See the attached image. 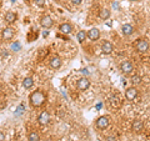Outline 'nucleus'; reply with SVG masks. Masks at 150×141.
Segmentation results:
<instances>
[{
  "mask_svg": "<svg viewBox=\"0 0 150 141\" xmlns=\"http://www.w3.org/2000/svg\"><path fill=\"white\" fill-rule=\"evenodd\" d=\"M62 64H63L62 58H60V56H58V55H55V56H53V58L50 59L49 66H50L51 69H54V70H58L60 66H62Z\"/></svg>",
  "mask_w": 150,
  "mask_h": 141,
  "instance_id": "obj_8",
  "label": "nucleus"
},
{
  "mask_svg": "<svg viewBox=\"0 0 150 141\" xmlns=\"http://www.w3.org/2000/svg\"><path fill=\"white\" fill-rule=\"evenodd\" d=\"M16 14L15 13H13V11H8L5 14V21L8 23V24H13V23H15L16 20Z\"/></svg>",
  "mask_w": 150,
  "mask_h": 141,
  "instance_id": "obj_16",
  "label": "nucleus"
},
{
  "mask_svg": "<svg viewBox=\"0 0 150 141\" xmlns=\"http://www.w3.org/2000/svg\"><path fill=\"white\" fill-rule=\"evenodd\" d=\"M131 129H133V131H135V133H140L143 129H144V124L142 120H134L133 123V126H131Z\"/></svg>",
  "mask_w": 150,
  "mask_h": 141,
  "instance_id": "obj_15",
  "label": "nucleus"
},
{
  "mask_svg": "<svg viewBox=\"0 0 150 141\" xmlns=\"http://www.w3.org/2000/svg\"><path fill=\"white\" fill-rule=\"evenodd\" d=\"M33 85H34V80H33V78H25L23 80V86L25 89H30V87H33Z\"/></svg>",
  "mask_w": 150,
  "mask_h": 141,
  "instance_id": "obj_19",
  "label": "nucleus"
},
{
  "mask_svg": "<svg viewBox=\"0 0 150 141\" xmlns=\"http://www.w3.org/2000/svg\"><path fill=\"white\" fill-rule=\"evenodd\" d=\"M112 8L118 9V8H119V5H118V3H112Z\"/></svg>",
  "mask_w": 150,
  "mask_h": 141,
  "instance_id": "obj_27",
  "label": "nucleus"
},
{
  "mask_svg": "<svg viewBox=\"0 0 150 141\" xmlns=\"http://www.w3.org/2000/svg\"><path fill=\"white\" fill-rule=\"evenodd\" d=\"M86 37H88V32H86L85 30H80V31H78V34H76V39H78L79 43H84Z\"/></svg>",
  "mask_w": 150,
  "mask_h": 141,
  "instance_id": "obj_18",
  "label": "nucleus"
},
{
  "mask_svg": "<svg viewBox=\"0 0 150 141\" xmlns=\"http://www.w3.org/2000/svg\"><path fill=\"white\" fill-rule=\"evenodd\" d=\"M14 35H15V31H14V29L10 26L4 27L3 31H1V37L4 40H11L14 37Z\"/></svg>",
  "mask_w": 150,
  "mask_h": 141,
  "instance_id": "obj_7",
  "label": "nucleus"
},
{
  "mask_svg": "<svg viewBox=\"0 0 150 141\" xmlns=\"http://www.w3.org/2000/svg\"><path fill=\"white\" fill-rule=\"evenodd\" d=\"M101 51H103V54H105V55H110L112 51H114V45H112L110 41H104L101 45Z\"/></svg>",
  "mask_w": 150,
  "mask_h": 141,
  "instance_id": "obj_11",
  "label": "nucleus"
},
{
  "mask_svg": "<svg viewBox=\"0 0 150 141\" xmlns=\"http://www.w3.org/2000/svg\"><path fill=\"white\" fill-rule=\"evenodd\" d=\"M131 82H133L134 85H138V84L142 82V78L138 76V75H135V76L131 78Z\"/></svg>",
  "mask_w": 150,
  "mask_h": 141,
  "instance_id": "obj_21",
  "label": "nucleus"
},
{
  "mask_svg": "<svg viewBox=\"0 0 150 141\" xmlns=\"http://www.w3.org/2000/svg\"><path fill=\"white\" fill-rule=\"evenodd\" d=\"M110 15H111L110 10L109 9H105V8H103L100 10V13H99V18L101 19V20H108V19L110 18Z\"/></svg>",
  "mask_w": 150,
  "mask_h": 141,
  "instance_id": "obj_17",
  "label": "nucleus"
},
{
  "mask_svg": "<svg viewBox=\"0 0 150 141\" xmlns=\"http://www.w3.org/2000/svg\"><path fill=\"white\" fill-rule=\"evenodd\" d=\"M70 3L74 4V5H80L83 3V0H70Z\"/></svg>",
  "mask_w": 150,
  "mask_h": 141,
  "instance_id": "obj_24",
  "label": "nucleus"
},
{
  "mask_svg": "<svg viewBox=\"0 0 150 141\" xmlns=\"http://www.w3.org/2000/svg\"><path fill=\"white\" fill-rule=\"evenodd\" d=\"M89 86H90V80L88 78H80L76 82V87H78V90H80V91L88 90Z\"/></svg>",
  "mask_w": 150,
  "mask_h": 141,
  "instance_id": "obj_3",
  "label": "nucleus"
},
{
  "mask_svg": "<svg viewBox=\"0 0 150 141\" xmlns=\"http://www.w3.org/2000/svg\"><path fill=\"white\" fill-rule=\"evenodd\" d=\"M10 49H11V51H19L20 50V44L19 43H13L10 45Z\"/></svg>",
  "mask_w": 150,
  "mask_h": 141,
  "instance_id": "obj_23",
  "label": "nucleus"
},
{
  "mask_svg": "<svg viewBox=\"0 0 150 141\" xmlns=\"http://www.w3.org/2000/svg\"><path fill=\"white\" fill-rule=\"evenodd\" d=\"M129 1H137V0H129Z\"/></svg>",
  "mask_w": 150,
  "mask_h": 141,
  "instance_id": "obj_28",
  "label": "nucleus"
},
{
  "mask_svg": "<svg viewBox=\"0 0 150 141\" xmlns=\"http://www.w3.org/2000/svg\"><path fill=\"white\" fill-rule=\"evenodd\" d=\"M59 30L63 32V34H71V31H73V26L71 24H69V23H63L62 25L59 26Z\"/></svg>",
  "mask_w": 150,
  "mask_h": 141,
  "instance_id": "obj_13",
  "label": "nucleus"
},
{
  "mask_svg": "<svg viewBox=\"0 0 150 141\" xmlns=\"http://www.w3.org/2000/svg\"><path fill=\"white\" fill-rule=\"evenodd\" d=\"M109 116H100L99 119L96 120V128L99 130H105L108 126H109Z\"/></svg>",
  "mask_w": 150,
  "mask_h": 141,
  "instance_id": "obj_4",
  "label": "nucleus"
},
{
  "mask_svg": "<svg viewBox=\"0 0 150 141\" xmlns=\"http://www.w3.org/2000/svg\"><path fill=\"white\" fill-rule=\"evenodd\" d=\"M135 46H137V50L139 53H148V50H149V43H148V40H145V39L138 40V43Z\"/></svg>",
  "mask_w": 150,
  "mask_h": 141,
  "instance_id": "obj_6",
  "label": "nucleus"
},
{
  "mask_svg": "<svg viewBox=\"0 0 150 141\" xmlns=\"http://www.w3.org/2000/svg\"><path fill=\"white\" fill-rule=\"evenodd\" d=\"M121 31H123V34L125 36H130L134 32V27L130 24H124L123 26H121Z\"/></svg>",
  "mask_w": 150,
  "mask_h": 141,
  "instance_id": "obj_14",
  "label": "nucleus"
},
{
  "mask_svg": "<svg viewBox=\"0 0 150 141\" xmlns=\"http://www.w3.org/2000/svg\"><path fill=\"white\" fill-rule=\"evenodd\" d=\"M138 97V89L137 87H129L125 91V99L129 101H134Z\"/></svg>",
  "mask_w": 150,
  "mask_h": 141,
  "instance_id": "obj_5",
  "label": "nucleus"
},
{
  "mask_svg": "<svg viewBox=\"0 0 150 141\" xmlns=\"http://www.w3.org/2000/svg\"><path fill=\"white\" fill-rule=\"evenodd\" d=\"M54 24V21H53V19H51V16L49 15H44V16H41L40 19V25L44 27V29H50L51 26H53Z\"/></svg>",
  "mask_w": 150,
  "mask_h": 141,
  "instance_id": "obj_9",
  "label": "nucleus"
},
{
  "mask_svg": "<svg viewBox=\"0 0 150 141\" xmlns=\"http://www.w3.org/2000/svg\"><path fill=\"white\" fill-rule=\"evenodd\" d=\"M4 140H5V135L0 131V141H4Z\"/></svg>",
  "mask_w": 150,
  "mask_h": 141,
  "instance_id": "obj_26",
  "label": "nucleus"
},
{
  "mask_svg": "<svg viewBox=\"0 0 150 141\" xmlns=\"http://www.w3.org/2000/svg\"><path fill=\"white\" fill-rule=\"evenodd\" d=\"M38 121H39V124L43 125V126L48 125L50 123V114L48 111H41L39 117H38Z\"/></svg>",
  "mask_w": 150,
  "mask_h": 141,
  "instance_id": "obj_10",
  "label": "nucleus"
},
{
  "mask_svg": "<svg viewBox=\"0 0 150 141\" xmlns=\"http://www.w3.org/2000/svg\"><path fill=\"white\" fill-rule=\"evenodd\" d=\"M29 100H30V105L33 107H40V106L44 105V102L46 100V96H45V94L43 91L35 90L34 92L30 94Z\"/></svg>",
  "mask_w": 150,
  "mask_h": 141,
  "instance_id": "obj_1",
  "label": "nucleus"
},
{
  "mask_svg": "<svg viewBox=\"0 0 150 141\" xmlns=\"http://www.w3.org/2000/svg\"><path fill=\"white\" fill-rule=\"evenodd\" d=\"M28 140H29V141H39L40 136H39V134H38V133L33 131V133H30L29 135H28Z\"/></svg>",
  "mask_w": 150,
  "mask_h": 141,
  "instance_id": "obj_20",
  "label": "nucleus"
},
{
  "mask_svg": "<svg viewBox=\"0 0 150 141\" xmlns=\"http://www.w3.org/2000/svg\"><path fill=\"white\" fill-rule=\"evenodd\" d=\"M105 141H116V137L115 136H112V135H110V136H108Z\"/></svg>",
  "mask_w": 150,
  "mask_h": 141,
  "instance_id": "obj_25",
  "label": "nucleus"
},
{
  "mask_svg": "<svg viewBox=\"0 0 150 141\" xmlns=\"http://www.w3.org/2000/svg\"><path fill=\"white\" fill-rule=\"evenodd\" d=\"M88 37L90 40H93V41L99 40V37H100V30L96 29V27H93V29H90V30L88 31Z\"/></svg>",
  "mask_w": 150,
  "mask_h": 141,
  "instance_id": "obj_12",
  "label": "nucleus"
},
{
  "mask_svg": "<svg viewBox=\"0 0 150 141\" xmlns=\"http://www.w3.org/2000/svg\"><path fill=\"white\" fill-rule=\"evenodd\" d=\"M23 1H28V0H23Z\"/></svg>",
  "mask_w": 150,
  "mask_h": 141,
  "instance_id": "obj_29",
  "label": "nucleus"
},
{
  "mask_svg": "<svg viewBox=\"0 0 150 141\" xmlns=\"http://www.w3.org/2000/svg\"><path fill=\"white\" fill-rule=\"evenodd\" d=\"M120 70H121V73L123 74L130 75L131 73L134 71V65L131 64V61H129V60H124V61L120 64Z\"/></svg>",
  "mask_w": 150,
  "mask_h": 141,
  "instance_id": "obj_2",
  "label": "nucleus"
},
{
  "mask_svg": "<svg viewBox=\"0 0 150 141\" xmlns=\"http://www.w3.org/2000/svg\"><path fill=\"white\" fill-rule=\"evenodd\" d=\"M34 3H35V5H36V6L44 8V6H45V4H46V0H34Z\"/></svg>",
  "mask_w": 150,
  "mask_h": 141,
  "instance_id": "obj_22",
  "label": "nucleus"
}]
</instances>
